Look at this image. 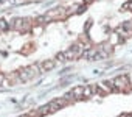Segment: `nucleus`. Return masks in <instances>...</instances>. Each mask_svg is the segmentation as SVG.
<instances>
[{
	"label": "nucleus",
	"instance_id": "1",
	"mask_svg": "<svg viewBox=\"0 0 132 117\" xmlns=\"http://www.w3.org/2000/svg\"><path fill=\"white\" fill-rule=\"evenodd\" d=\"M39 74H42V70H40L39 64H33V66L23 67L22 70H19V72H17V77H19V80H20V81H28V80H31V78L37 77Z\"/></svg>",
	"mask_w": 132,
	"mask_h": 117
},
{
	"label": "nucleus",
	"instance_id": "2",
	"mask_svg": "<svg viewBox=\"0 0 132 117\" xmlns=\"http://www.w3.org/2000/svg\"><path fill=\"white\" fill-rule=\"evenodd\" d=\"M10 27L14 28V30H17V31H27V30L30 28V20H28V19H20V17H17V19H14V20L10 24Z\"/></svg>",
	"mask_w": 132,
	"mask_h": 117
},
{
	"label": "nucleus",
	"instance_id": "3",
	"mask_svg": "<svg viewBox=\"0 0 132 117\" xmlns=\"http://www.w3.org/2000/svg\"><path fill=\"white\" fill-rule=\"evenodd\" d=\"M112 83L115 84V87L118 89V91H126L127 87H129V75H121V77H117V78H113L112 80Z\"/></svg>",
	"mask_w": 132,
	"mask_h": 117
},
{
	"label": "nucleus",
	"instance_id": "4",
	"mask_svg": "<svg viewBox=\"0 0 132 117\" xmlns=\"http://www.w3.org/2000/svg\"><path fill=\"white\" fill-rule=\"evenodd\" d=\"M45 16H47V19H48V20H53V19H61V17H64V16H67V11H65L64 8H56V10L48 11Z\"/></svg>",
	"mask_w": 132,
	"mask_h": 117
},
{
	"label": "nucleus",
	"instance_id": "5",
	"mask_svg": "<svg viewBox=\"0 0 132 117\" xmlns=\"http://www.w3.org/2000/svg\"><path fill=\"white\" fill-rule=\"evenodd\" d=\"M86 60H98V48L95 47V48H86V52H84V55H82Z\"/></svg>",
	"mask_w": 132,
	"mask_h": 117
},
{
	"label": "nucleus",
	"instance_id": "6",
	"mask_svg": "<svg viewBox=\"0 0 132 117\" xmlns=\"http://www.w3.org/2000/svg\"><path fill=\"white\" fill-rule=\"evenodd\" d=\"M54 66H56V61H53V60H47V61H42V63L39 64V67H40V70H42V72L51 70Z\"/></svg>",
	"mask_w": 132,
	"mask_h": 117
},
{
	"label": "nucleus",
	"instance_id": "7",
	"mask_svg": "<svg viewBox=\"0 0 132 117\" xmlns=\"http://www.w3.org/2000/svg\"><path fill=\"white\" fill-rule=\"evenodd\" d=\"M64 53H65V58H67V60H75V58H78V55H76V52H75V50H73L72 47H70L69 50H65Z\"/></svg>",
	"mask_w": 132,
	"mask_h": 117
},
{
	"label": "nucleus",
	"instance_id": "8",
	"mask_svg": "<svg viewBox=\"0 0 132 117\" xmlns=\"http://www.w3.org/2000/svg\"><path fill=\"white\" fill-rule=\"evenodd\" d=\"M6 28H10V22L3 20V19H0V31H5Z\"/></svg>",
	"mask_w": 132,
	"mask_h": 117
},
{
	"label": "nucleus",
	"instance_id": "9",
	"mask_svg": "<svg viewBox=\"0 0 132 117\" xmlns=\"http://www.w3.org/2000/svg\"><path fill=\"white\" fill-rule=\"evenodd\" d=\"M121 11H132V0H130V2H126L121 6Z\"/></svg>",
	"mask_w": 132,
	"mask_h": 117
},
{
	"label": "nucleus",
	"instance_id": "10",
	"mask_svg": "<svg viewBox=\"0 0 132 117\" xmlns=\"http://www.w3.org/2000/svg\"><path fill=\"white\" fill-rule=\"evenodd\" d=\"M56 61H59V63L67 61V58H65V53H57V55H56Z\"/></svg>",
	"mask_w": 132,
	"mask_h": 117
},
{
	"label": "nucleus",
	"instance_id": "11",
	"mask_svg": "<svg viewBox=\"0 0 132 117\" xmlns=\"http://www.w3.org/2000/svg\"><path fill=\"white\" fill-rule=\"evenodd\" d=\"M6 84V77L0 74V86H5Z\"/></svg>",
	"mask_w": 132,
	"mask_h": 117
},
{
	"label": "nucleus",
	"instance_id": "12",
	"mask_svg": "<svg viewBox=\"0 0 132 117\" xmlns=\"http://www.w3.org/2000/svg\"><path fill=\"white\" fill-rule=\"evenodd\" d=\"M127 117H132V114H129V115H127Z\"/></svg>",
	"mask_w": 132,
	"mask_h": 117
},
{
	"label": "nucleus",
	"instance_id": "13",
	"mask_svg": "<svg viewBox=\"0 0 132 117\" xmlns=\"http://www.w3.org/2000/svg\"><path fill=\"white\" fill-rule=\"evenodd\" d=\"M120 117H127V115H120Z\"/></svg>",
	"mask_w": 132,
	"mask_h": 117
}]
</instances>
